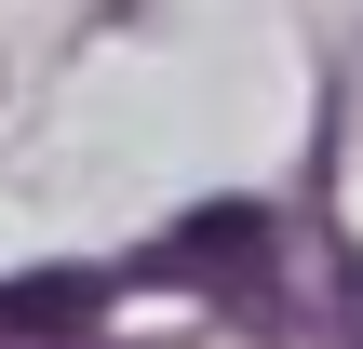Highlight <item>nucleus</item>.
<instances>
[{"instance_id": "nucleus-1", "label": "nucleus", "mask_w": 363, "mask_h": 349, "mask_svg": "<svg viewBox=\"0 0 363 349\" xmlns=\"http://www.w3.org/2000/svg\"><path fill=\"white\" fill-rule=\"evenodd\" d=\"M269 202H202V215H175L162 242H148V282H189V296H242V309H269L256 282H269Z\"/></svg>"}]
</instances>
